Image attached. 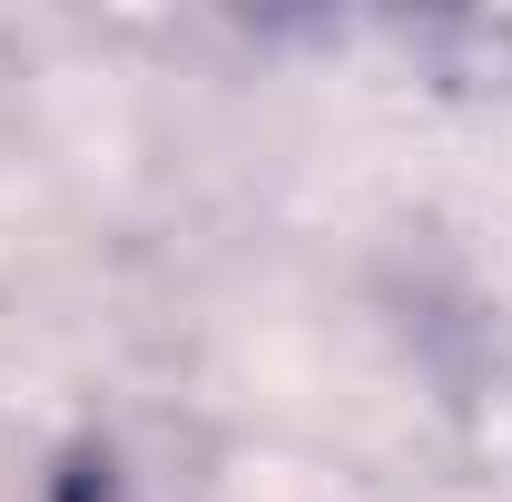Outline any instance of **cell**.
Masks as SVG:
<instances>
[]
</instances>
